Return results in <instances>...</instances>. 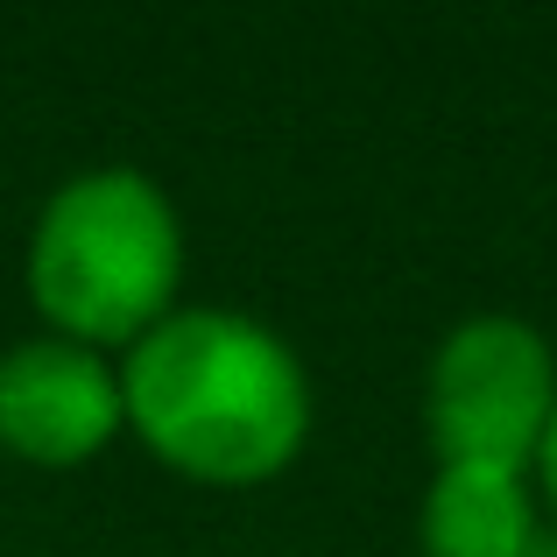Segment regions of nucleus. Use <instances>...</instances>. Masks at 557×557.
<instances>
[{"label": "nucleus", "instance_id": "1", "mask_svg": "<svg viewBox=\"0 0 557 557\" xmlns=\"http://www.w3.org/2000/svg\"><path fill=\"white\" fill-rule=\"evenodd\" d=\"M127 431L184 480L261 487L311 437V374L275 325L219 304L170 311L121 360Z\"/></svg>", "mask_w": 557, "mask_h": 557}, {"label": "nucleus", "instance_id": "2", "mask_svg": "<svg viewBox=\"0 0 557 557\" xmlns=\"http://www.w3.org/2000/svg\"><path fill=\"white\" fill-rule=\"evenodd\" d=\"M184 219L170 190L127 163L57 184L28 233V297L57 339L92 354L135 346L177 311Z\"/></svg>", "mask_w": 557, "mask_h": 557}, {"label": "nucleus", "instance_id": "3", "mask_svg": "<svg viewBox=\"0 0 557 557\" xmlns=\"http://www.w3.org/2000/svg\"><path fill=\"white\" fill-rule=\"evenodd\" d=\"M557 417V354L544 325L516 311H473L437 339L423 368V431L437 466L530 473Z\"/></svg>", "mask_w": 557, "mask_h": 557}, {"label": "nucleus", "instance_id": "4", "mask_svg": "<svg viewBox=\"0 0 557 557\" xmlns=\"http://www.w3.org/2000/svg\"><path fill=\"white\" fill-rule=\"evenodd\" d=\"M127 431L121 368L78 339H22L0 354V451L22 466H85Z\"/></svg>", "mask_w": 557, "mask_h": 557}, {"label": "nucleus", "instance_id": "5", "mask_svg": "<svg viewBox=\"0 0 557 557\" xmlns=\"http://www.w3.org/2000/svg\"><path fill=\"white\" fill-rule=\"evenodd\" d=\"M423 557H536L544 502L516 466H437L417 508Z\"/></svg>", "mask_w": 557, "mask_h": 557}, {"label": "nucleus", "instance_id": "6", "mask_svg": "<svg viewBox=\"0 0 557 557\" xmlns=\"http://www.w3.org/2000/svg\"><path fill=\"white\" fill-rule=\"evenodd\" d=\"M530 480H536V502H544V522H557V417H550L544 445H536V466H530Z\"/></svg>", "mask_w": 557, "mask_h": 557}]
</instances>
